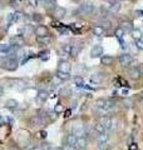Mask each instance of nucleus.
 I'll use <instances>...</instances> for the list:
<instances>
[{
  "instance_id": "obj_1",
  "label": "nucleus",
  "mask_w": 143,
  "mask_h": 150,
  "mask_svg": "<svg viewBox=\"0 0 143 150\" xmlns=\"http://www.w3.org/2000/svg\"><path fill=\"white\" fill-rule=\"evenodd\" d=\"M93 11H94V5H93V3H90V1L83 3L78 9V13L80 15H89V14H92Z\"/></svg>"
},
{
  "instance_id": "obj_2",
  "label": "nucleus",
  "mask_w": 143,
  "mask_h": 150,
  "mask_svg": "<svg viewBox=\"0 0 143 150\" xmlns=\"http://www.w3.org/2000/svg\"><path fill=\"white\" fill-rule=\"evenodd\" d=\"M19 67V63L16 58H14V56H10V58L6 59V62L4 63V68H5L8 71H15Z\"/></svg>"
},
{
  "instance_id": "obj_3",
  "label": "nucleus",
  "mask_w": 143,
  "mask_h": 150,
  "mask_svg": "<svg viewBox=\"0 0 143 150\" xmlns=\"http://www.w3.org/2000/svg\"><path fill=\"white\" fill-rule=\"evenodd\" d=\"M133 63H134V59H133V56L131 54H123L119 56V64L122 67H129Z\"/></svg>"
},
{
  "instance_id": "obj_4",
  "label": "nucleus",
  "mask_w": 143,
  "mask_h": 150,
  "mask_svg": "<svg viewBox=\"0 0 143 150\" xmlns=\"http://www.w3.org/2000/svg\"><path fill=\"white\" fill-rule=\"evenodd\" d=\"M70 70H72V65L69 62L66 60H60L59 65H58V71L61 73H65V74H70Z\"/></svg>"
},
{
  "instance_id": "obj_5",
  "label": "nucleus",
  "mask_w": 143,
  "mask_h": 150,
  "mask_svg": "<svg viewBox=\"0 0 143 150\" xmlns=\"http://www.w3.org/2000/svg\"><path fill=\"white\" fill-rule=\"evenodd\" d=\"M99 123L103 125V128L106 129V130H111V129L114 128V123H113L112 118H109V116H102Z\"/></svg>"
},
{
  "instance_id": "obj_6",
  "label": "nucleus",
  "mask_w": 143,
  "mask_h": 150,
  "mask_svg": "<svg viewBox=\"0 0 143 150\" xmlns=\"http://www.w3.org/2000/svg\"><path fill=\"white\" fill-rule=\"evenodd\" d=\"M24 43H25V40H24V38L20 35H16L10 39V46H15V48H21Z\"/></svg>"
},
{
  "instance_id": "obj_7",
  "label": "nucleus",
  "mask_w": 143,
  "mask_h": 150,
  "mask_svg": "<svg viewBox=\"0 0 143 150\" xmlns=\"http://www.w3.org/2000/svg\"><path fill=\"white\" fill-rule=\"evenodd\" d=\"M102 55H103V48L101 45H94L90 49V56L92 58H101Z\"/></svg>"
},
{
  "instance_id": "obj_8",
  "label": "nucleus",
  "mask_w": 143,
  "mask_h": 150,
  "mask_svg": "<svg viewBox=\"0 0 143 150\" xmlns=\"http://www.w3.org/2000/svg\"><path fill=\"white\" fill-rule=\"evenodd\" d=\"M128 75H129V78L133 79V80H138V79L141 78L142 73H141L139 68H132V69H129V71H128Z\"/></svg>"
},
{
  "instance_id": "obj_9",
  "label": "nucleus",
  "mask_w": 143,
  "mask_h": 150,
  "mask_svg": "<svg viewBox=\"0 0 143 150\" xmlns=\"http://www.w3.org/2000/svg\"><path fill=\"white\" fill-rule=\"evenodd\" d=\"M34 33L36 38H40V36H46L48 35V29L44 26V25H38L35 29H34Z\"/></svg>"
},
{
  "instance_id": "obj_10",
  "label": "nucleus",
  "mask_w": 143,
  "mask_h": 150,
  "mask_svg": "<svg viewBox=\"0 0 143 150\" xmlns=\"http://www.w3.org/2000/svg\"><path fill=\"white\" fill-rule=\"evenodd\" d=\"M121 29L124 31V33H132L133 31V29H134V28H133V24L131 21H122L121 23Z\"/></svg>"
},
{
  "instance_id": "obj_11",
  "label": "nucleus",
  "mask_w": 143,
  "mask_h": 150,
  "mask_svg": "<svg viewBox=\"0 0 143 150\" xmlns=\"http://www.w3.org/2000/svg\"><path fill=\"white\" fill-rule=\"evenodd\" d=\"M109 140V135H107L106 133H103V134H99L98 137H97V143L101 145V146H104V145L107 144V142Z\"/></svg>"
},
{
  "instance_id": "obj_12",
  "label": "nucleus",
  "mask_w": 143,
  "mask_h": 150,
  "mask_svg": "<svg viewBox=\"0 0 143 150\" xmlns=\"http://www.w3.org/2000/svg\"><path fill=\"white\" fill-rule=\"evenodd\" d=\"M65 14H66L65 9L60 8V6H56V8L54 9V11H53V15H54L56 19H61V18H64V16H65Z\"/></svg>"
},
{
  "instance_id": "obj_13",
  "label": "nucleus",
  "mask_w": 143,
  "mask_h": 150,
  "mask_svg": "<svg viewBox=\"0 0 143 150\" xmlns=\"http://www.w3.org/2000/svg\"><path fill=\"white\" fill-rule=\"evenodd\" d=\"M88 145V140L85 139V137H82V138H78L77 139V144H75V148L78 149H85Z\"/></svg>"
},
{
  "instance_id": "obj_14",
  "label": "nucleus",
  "mask_w": 143,
  "mask_h": 150,
  "mask_svg": "<svg viewBox=\"0 0 143 150\" xmlns=\"http://www.w3.org/2000/svg\"><path fill=\"white\" fill-rule=\"evenodd\" d=\"M73 134L77 138H82V137H84V135H85V128L83 125H79V126H77V128H74Z\"/></svg>"
},
{
  "instance_id": "obj_15",
  "label": "nucleus",
  "mask_w": 143,
  "mask_h": 150,
  "mask_svg": "<svg viewBox=\"0 0 143 150\" xmlns=\"http://www.w3.org/2000/svg\"><path fill=\"white\" fill-rule=\"evenodd\" d=\"M77 137L72 133V134H69L68 137L65 138V142H66V145H70V146H74L75 148V144H77Z\"/></svg>"
},
{
  "instance_id": "obj_16",
  "label": "nucleus",
  "mask_w": 143,
  "mask_h": 150,
  "mask_svg": "<svg viewBox=\"0 0 143 150\" xmlns=\"http://www.w3.org/2000/svg\"><path fill=\"white\" fill-rule=\"evenodd\" d=\"M113 62H114V59L112 58V56H109V55H103L101 58L102 65H107V67H109V65L113 64Z\"/></svg>"
},
{
  "instance_id": "obj_17",
  "label": "nucleus",
  "mask_w": 143,
  "mask_h": 150,
  "mask_svg": "<svg viewBox=\"0 0 143 150\" xmlns=\"http://www.w3.org/2000/svg\"><path fill=\"white\" fill-rule=\"evenodd\" d=\"M103 79H104L103 74H102V73H98V74H94V75H92V76H90V81L95 83V84H99V83L103 81Z\"/></svg>"
},
{
  "instance_id": "obj_18",
  "label": "nucleus",
  "mask_w": 143,
  "mask_h": 150,
  "mask_svg": "<svg viewBox=\"0 0 143 150\" xmlns=\"http://www.w3.org/2000/svg\"><path fill=\"white\" fill-rule=\"evenodd\" d=\"M18 105H19V103L15 99H9L5 103V106L8 108V109H16Z\"/></svg>"
},
{
  "instance_id": "obj_19",
  "label": "nucleus",
  "mask_w": 143,
  "mask_h": 150,
  "mask_svg": "<svg viewBox=\"0 0 143 150\" xmlns=\"http://www.w3.org/2000/svg\"><path fill=\"white\" fill-rule=\"evenodd\" d=\"M36 43L39 45H48L50 43V38L49 36H40V38H36Z\"/></svg>"
},
{
  "instance_id": "obj_20",
  "label": "nucleus",
  "mask_w": 143,
  "mask_h": 150,
  "mask_svg": "<svg viewBox=\"0 0 143 150\" xmlns=\"http://www.w3.org/2000/svg\"><path fill=\"white\" fill-rule=\"evenodd\" d=\"M13 84H14V88L18 89V90H23V89L25 88V81L20 80V79H16V80H14Z\"/></svg>"
},
{
  "instance_id": "obj_21",
  "label": "nucleus",
  "mask_w": 143,
  "mask_h": 150,
  "mask_svg": "<svg viewBox=\"0 0 143 150\" xmlns=\"http://www.w3.org/2000/svg\"><path fill=\"white\" fill-rule=\"evenodd\" d=\"M36 98H38V100L41 101V103L46 101V100H48V91H45V90H40L39 93H38Z\"/></svg>"
},
{
  "instance_id": "obj_22",
  "label": "nucleus",
  "mask_w": 143,
  "mask_h": 150,
  "mask_svg": "<svg viewBox=\"0 0 143 150\" xmlns=\"http://www.w3.org/2000/svg\"><path fill=\"white\" fill-rule=\"evenodd\" d=\"M10 51H11V46H10V44H0V53L9 54Z\"/></svg>"
},
{
  "instance_id": "obj_23",
  "label": "nucleus",
  "mask_w": 143,
  "mask_h": 150,
  "mask_svg": "<svg viewBox=\"0 0 143 150\" xmlns=\"http://www.w3.org/2000/svg\"><path fill=\"white\" fill-rule=\"evenodd\" d=\"M132 38H133V39H134L136 41L141 40V39H142V31H141L139 29H133V31H132Z\"/></svg>"
},
{
  "instance_id": "obj_24",
  "label": "nucleus",
  "mask_w": 143,
  "mask_h": 150,
  "mask_svg": "<svg viewBox=\"0 0 143 150\" xmlns=\"http://www.w3.org/2000/svg\"><path fill=\"white\" fill-rule=\"evenodd\" d=\"M93 34L97 35V36H102L104 34V29H103L102 26H99V25H95L93 28Z\"/></svg>"
},
{
  "instance_id": "obj_25",
  "label": "nucleus",
  "mask_w": 143,
  "mask_h": 150,
  "mask_svg": "<svg viewBox=\"0 0 143 150\" xmlns=\"http://www.w3.org/2000/svg\"><path fill=\"white\" fill-rule=\"evenodd\" d=\"M119 9H121V4L116 3V4H113V5H109V13L111 14H117L119 11Z\"/></svg>"
},
{
  "instance_id": "obj_26",
  "label": "nucleus",
  "mask_w": 143,
  "mask_h": 150,
  "mask_svg": "<svg viewBox=\"0 0 143 150\" xmlns=\"http://www.w3.org/2000/svg\"><path fill=\"white\" fill-rule=\"evenodd\" d=\"M31 124H33V126H41L44 123H43V120L39 118V115H36L34 118H31Z\"/></svg>"
},
{
  "instance_id": "obj_27",
  "label": "nucleus",
  "mask_w": 143,
  "mask_h": 150,
  "mask_svg": "<svg viewBox=\"0 0 143 150\" xmlns=\"http://www.w3.org/2000/svg\"><path fill=\"white\" fill-rule=\"evenodd\" d=\"M55 75L60 79L61 81H65V80H69V79H70V75L69 74H65V73H61V71H58Z\"/></svg>"
},
{
  "instance_id": "obj_28",
  "label": "nucleus",
  "mask_w": 143,
  "mask_h": 150,
  "mask_svg": "<svg viewBox=\"0 0 143 150\" xmlns=\"http://www.w3.org/2000/svg\"><path fill=\"white\" fill-rule=\"evenodd\" d=\"M104 104H106V99H98L94 103V108L95 109H102V108H104Z\"/></svg>"
},
{
  "instance_id": "obj_29",
  "label": "nucleus",
  "mask_w": 143,
  "mask_h": 150,
  "mask_svg": "<svg viewBox=\"0 0 143 150\" xmlns=\"http://www.w3.org/2000/svg\"><path fill=\"white\" fill-rule=\"evenodd\" d=\"M94 130H95V131H97V133H98V135H99V134H103V133H106V129L103 128V125H102L101 123H97V124L94 125Z\"/></svg>"
},
{
  "instance_id": "obj_30",
  "label": "nucleus",
  "mask_w": 143,
  "mask_h": 150,
  "mask_svg": "<svg viewBox=\"0 0 143 150\" xmlns=\"http://www.w3.org/2000/svg\"><path fill=\"white\" fill-rule=\"evenodd\" d=\"M114 35H116V38L117 39H119L122 41V39H123V36H124V31H123L121 28H118V29H116V31H114Z\"/></svg>"
},
{
  "instance_id": "obj_31",
  "label": "nucleus",
  "mask_w": 143,
  "mask_h": 150,
  "mask_svg": "<svg viewBox=\"0 0 143 150\" xmlns=\"http://www.w3.org/2000/svg\"><path fill=\"white\" fill-rule=\"evenodd\" d=\"M80 51V46H75V45H72V49H70V55L72 56H77L78 53Z\"/></svg>"
},
{
  "instance_id": "obj_32",
  "label": "nucleus",
  "mask_w": 143,
  "mask_h": 150,
  "mask_svg": "<svg viewBox=\"0 0 143 150\" xmlns=\"http://www.w3.org/2000/svg\"><path fill=\"white\" fill-rule=\"evenodd\" d=\"M70 49H72L70 44H64L63 46H61V51H63L65 55H70Z\"/></svg>"
},
{
  "instance_id": "obj_33",
  "label": "nucleus",
  "mask_w": 143,
  "mask_h": 150,
  "mask_svg": "<svg viewBox=\"0 0 143 150\" xmlns=\"http://www.w3.org/2000/svg\"><path fill=\"white\" fill-rule=\"evenodd\" d=\"M74 84H75L77 86H83V85H84L83 78H82V76H75V78H74Z\"/></svg>"
},
{
  "instance_id": "obj_34",
  "label": "nucleus",
  "mask_w": 143,
  "mask_h": 150,
  "mask_svg": "<svg viewBox=\"0 0 143 150\" xmlns=\"http://www.w3.org/2000/svg\"><path fill=\"white\" fill-rule=\"evenodd\" d=\"M64 111V106L60 104V103H58L55 106H54V112L55 114H60V112H63Z\"/></svg>"
},
{
  "instance_id": "obj_35",
  "label": "nucleus",
  "mask_w": 143,
  "mask_h": 150,
  "mask_svg": "<svg viewBox=\"0 0 143 150\" xmlns=\"http://www.w3.org/2000/svg\"><path fill=\"white\" fill-rule=\"evenodd\" d=\"M98 25H99V26H102L103 29L106 30V29H109V28H111V21H108V20H102Z\"/></svg>"
},
{
  "instance_id": "obj_36",
  "label": "nucleus",
  "mask_w": 143,
  "mask_h": 150,
  "mask_svg": "<svg viewBox=\"0 0 143 150\" xmlns=\"http://www.w3.org/2000/svg\"><path fill=\"white\" fill-rule=\"evenodd\" d=\"M70 94H72V90L69 88H63L60 90V95H63V96H69Z\"/></svg>"
},
{
  "instance_id": "obj_37",
  "label": "nucleus",
  "mask_w": 143,
  "mask_h": 150,
  "mask_svg": "<svg viewBox=\"0 0 143 150\" xmlns=\"http://www.w3.org/2000/svg\"><path fill=\"white\" fill-rule=\"evenodd\" d=\"M31 20L35 21V23H40L43 20V18H41L40 14H33V15H31Z\"/></svg>"
},
{
  "instance_id": "obj_38",
  "label": "nucleus",
  "mask_w": 143,
  "mask_h": 150,
  "mask_svg": "<svg viewBox=\"0 0 143 150\" xmlns=\"http://www.w3.org/2000/svg\"><path fill=\"white\" fill-rule=\"evenodd\" d=\"M51 83H53V85H59V84H61V83H63V81H61L60 80V79L58 78V76H56V75H54V76L53 78H51Z\"/></svg>"
},
{
  "instance_id": "obj_39",
  "label": "nucleus",
  "mask_w": 143,
  "mask_h": 150,
  "mask_svg": "<svg viewBox=\"0 0 143 150\" xmlns=\"http://www.w3.org/2000/svg\"><path fill=\"white\" fill-rule=\"evenodd\" d=\"M123 106L124 108H132L133 106V101L131 99H124L123 100Z\"/></svg>"
},
{
  "instance_id": "obj_40",
  "label": "nucleus",
  "mask_w": 143,
  "mask_h": 150,
  "mask_svg": "<svg viewBox=\"0 0 143 150\" xmlns=\"http://www.w3.org/2000/svg\"><path fill=\"white\" fill-rule=\"evenodd\" d=\"M40 59L41 60H48L49 59V53H48V51H45V53H40Z\"/></svg>"
},
{
  "instance_id": "obj_41",
  "label": "nucleus",
  "mask_w": 143,
  "mask_h": 150,
  "mask_svg": "<svg viewBox=\"0 0 143 150\" xmlns=\"http://www.w3.org/2000/svg\"><path fill=\"white\" fill-rule=\"evenodd\" d=\"M136 46H137V49L143 50V39H141V40L136 41Z\"/></svg>"
},
{
  "instance_id": "obj_42",
  "label": "nucleus",
  "mask_w": 143,
  "mask_h": 150,
  "mask_svg": "<svg viewBox=\"0 0 143 150\" xmlns=\"http://www.w3.org/2000/svg\"><path fill=\"white\" fill-rule=\"evenodd\" d=\"M28 4L30 6H38V0H28Z\"/></svg>"
},
{
  "instance_id": "obj_43",
  "label": "nucleus",
  "mask_w": 143,
  "mask_h": 150,
  "mask_svg": "<svg viewBox=\"0 0 143 150\" xmlns=\"http://www.w3.org/2000/svg\"><path fill=\"white\" fill-rule=\"evenodd\" d=\"M61 150H75V148L70 146V145H64V146L61 148Z\"/></svg>"
},
{
  "instance_id": "obj_44",
  "label": "nucleus",
  "mask_w": 143,
  "mask_h": 150,
  "mask_svg": "<svg viewBox=\"0 0 143 150\" xmlns=\"http://www.w3.org/2000/svg\"><path fill=\"white\" fill-rule=\"evenodd\" d=\"M24 31H25V34H29V33H31V28L29 25H25V28H24Z\"/></svg>"
},
{
  "instance_id": "obj_45",
  "label": "nucleus",
  "mask_w": 143,
  "mask_h": 150,
  "mask_svg": "<svg viewBox=\"0 0 143 150\" xmlns=\"http://www.w3.org/2000/svg\"><path fill=\"white\" fill-rule=\"evenodd\" d=\"M13 20H14V14H13V13H10V14L8 15V21H9V23H11Z\"/></svg>"
},
{
  "instance_id": "obj_46",
  "label": "nucleus",
  "mask_w": 143,
  "mask_h": 150,
  "mask_svg": "<svg viewBox=\"0 0 143 150\" xmlns=\"http://www.w3.org/2000/svg\"><path fill=\"white\" fill-rule=\"evenodd\" d=\"M129 150H138L137 144H131V145H129Z\"/></svg>"
},
{
  "instance_id": "obj_47",
  "label": "nucleus",
  "mask_w": 143,
  "mask_h": 150,
  "mask_svg": "<svg viewBox=\"0 0 143 150\" xmlns=\"http://www.w3.org/2000/svg\"><path fill=\"white\" fill-rule=\"evenodd\" d=\"M48 150H61V148H55V146H49Z\"/></svg>"
},
{
  "instance_id": "obj_48",
  "label": "nucleus",
  "mask_w": 143,
  "mask_h": 150,
  "mask_svg": "<svg viewBox=\"0 0 143 150\" xmlns=\"http://www.w3.org/2000/svg\"><path fill=\"white\" fill-rule=\"evenodd\" d=\"M50 118H51V120H54V119H56V114H55V112L53 111V112H51V114H50Z\"/></svg>"
},
{
  "instance_id": "obj_49",
  "label": "nucleus",
  "mask_w": 143,
  "mask_h": 150,
  "mask_svg": "<svg viewBox=\"0 0 143 150\" xmlns=\"http://www.w3.org/2000/svg\"><path fill=\"white\" fill-rule=\"evenodd\" d=\"M107 1L111 4V5H113V4H116V3H118V0H107Z\"/></svg>"
},
{
  "instance_id": "obj_50",
  "label": "nucleus",
  "mask_w": 143,
  "mask_h": 150,
  "mask_svg": "<svg viewBox=\"0 0 143 150\" xmlns=\"http://www.w3.org/2000/svg\"><path fill=\"white\" fill-rule=\"evenodd\" d=\"M40 135H41V138H46V131H41Z\"/></svg>"
},
{
  "instance_id": "obj_51",
  "label": "nucleus",
  "mask_w": 143,
  "mask_h": 150,
  "mask_svg": "<svg viewBox=\"0 0 143 150\" xmlns=\"http://www.w3.org/2000/svg\"><path fill=\"white\" fill-rule=\"evenodd\" d=\"M54 1H55V0H44V3H46V4H51Z\"/></svg>"
},
{
  "instance_id": "obj_52",
  "label": "nucleus",
  "mask_w": 143,
  "mask_h": 150,
  "mask_svg": "<svg viewBox=\"0 0 143 150\" xmlns=\"http://www.w3.org/2000/svg\"><path fill=\"white\" fill-rule=\"evenodd\" d=\"M64 116H65V118H69V116H70V110H68V111H66Z\"/></svg>"
},
{
  "instance_id": "obj_53",
  "label": "nucleus",
  "mask_w": 143,
  "mask_h": 150,
  "mask_svg": "<svg viewBox=\"0 0 143 150\" xmlns=\"http://www.w3.org/2000/svg\"><path fill=\"white\" fill-rule=\"evenodd\" d=\"M3 93H4V89L1 88V85H0V96H1V95H3Z\"/></svg>"
},
{
  "instance_id": "obj_54",
  "label": "nucleus",
  "mask_w": 143,
  "mask_h": 150,
  "mask_svg": "<svg viewBox=\"0 0 143 150\" xmlns=\"http://www.w3.org/2000/svg\"><path fill=\"white\" fill-rule=\"evenodd\" d=\"M10 150H20V149L16 148V146H11V148H10Z\"/></svg>"
},
{
  "instance_id": "obj_55",
  "label": "nucleus",
  "mask_w": 143,
  "mask_h": 150,
  "mask_svg": "<svg viewBox=\"0 0 143 150\" xmlns=\"http://www.w3.org/2000/svg\"><path fill=\"white\" fill-rule=\"evenodd\" d=\"M141 73H142V74H143V67H142V70H141Z\"/></svg>"
},
{
  "instance_id": "obj_56",
  "label": "nucleus",
  "mask_w": 143,
  "mask_h": 150,
  "mask_svg": "<svg viewBox=\"0 0 143 150\" xmlns=\"http://www.w3.org/2000/svg\"><path fill=\"white\" fill-rule=\"evenodd\" d=\"M1 121H3V120H1V116H0V123H1Z\"/></svg>"
},
{
  "instance_id": "obj_57",
  "label": "nucleus",
  "mask_w": 143,
  "mask_h": 150,
  "mask_svg": "<svg viewBox=\"0 0 143 150\" xmlns=\"http://www.w3.org/2000/svg\"><path fill=\"white\" fill-rule=\"evenodd\" d=\"M38 1H44V0H38Z\"/></svg>"
},
{
  "instance_id": "obj_58",
  "label": "nucleus",
  "mask_w": 143,
  "mask_h": 150,
  "mask_svg": "<svg viewBox=\"0 0 143 150\" xmlns=\"http://www.w3.org/2000/svg\"><path fill=\"white\" fill-rule=\"evenodd\" d=\"M119 1H123V0H119Z\"/></svg>"
},
{
  "instance_id": "obj_59",
  "label": "nucleus",
  "mask_w": 143,
  "mask_h": 150,
  "mask_svg": "<svg viewBox=\"0 0 143 150\" xmlns=\"http://www.w3.org/2000/svg\"><path fill=\"white\" fill-rule=\"evenodd\" d=\"M0 64H1V62H0Z\"/></svg>"
}]
</instances>
